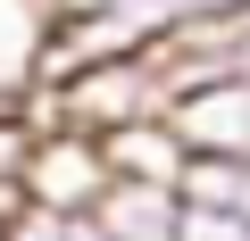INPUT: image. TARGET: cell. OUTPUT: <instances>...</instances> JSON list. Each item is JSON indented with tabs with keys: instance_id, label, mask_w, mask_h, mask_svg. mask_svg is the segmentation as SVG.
<instances>
[{
	"instance_id": "9c48e42d",
	"label": "cell",
	"mask_w": 250,
	"mask_h": 241,
	"mask_svg": "<svg viewBox=\"0 0 250 241\" xmlns=\"http://www.w3.org/2000/svg\"><path fill=\"white\" fill-rule=\"evenodd\" d=\"M59 241H100V233H92V216H75V224H59Z\"/></svg>"
},
{
	"instance_id": "5b68a950",
	"label": "cell",
	"mask_w": 250,
	"mask_h": 241,
	"mask_svg": "<svg viewBox=\"0 0 250 241\" xmlns=\"http://www.w3.org/2000/svg\"><path fill=\"white\" fill-rule=\"evenodd\" d=\"M175 200H184V208H208V216L250 224V167H242V158H184Z\"/></svg>"
},
{
	"instance_id": "7a4b0ae2",
	"label": "cell",
	"mask_w": 250,
	"mask_h": 241,
	"mask_svg": "<svg viewBox=\"0 0 250 241\" xmlns=\"http://www.w3.org/2000/svg\"><path fill=\"white\" fill-rule=\"evenodd\" d=\"M167 133L184 158H242L250 167V75H208L167 100Z\"/></svg>"
},
{
	"instance_id": "8992f818",
	"label": "cell",
	"mask_w": 250,
	"mask_h": 241,
	"mask_svg": "<svg viewBox=\"0 0 250 241\" xmlns=\"http://www.w3.org/2000/svg\"><path fill=\"white\" fill-rule=\"evenodd\" d=\"M42 34H50V0H0V92H34Z\"/></svg>"
},
{
	"instance_id": "52a82bcc",
	"label": "cell",
	"mask_w": 250,
	"mask_h": 241,
	"mask_svg": "<svg viewBox=\"0 0 250 241\" xmlns=\"http://www.w3.org/2000/svg\"><path fill=\"white\" fill-rule=\"evenodd\" d=\"M34 125H42V92H0V183L17 175V158H25Z\"/></svg>"
},
{
	"instance_id": "3957f363",
	"label": "cell",
	"mask_w": 250,
	"mask_h": 241,
	"mask_svg": "<svg viewBox=\"0 0 250 241\" xmlns=\"http://www.w3.org/2000/svg\"><path fill=\"white\" fill-rule=\"evenodd\" d=\"M184 224V200L167 183H108L92 200V233L100 241H175Z\"/></svg>"
},
{
	"instance_id": "ba28073f",
	"label": "cell",
	"mask_w": 250,
	"mask_h": 241,
	"mask_svg": "<svg viewBox=\"0 0 250 241\" xmlns=\"http://www.w3.org/2000/svg\"><path fill=\"white\" fill-rule=\"evenodd\" d=\"M175 241H250V224H233V216H208V208H184Z\"/></svg>"
},
{
	"instance_id": "277c9868",
	"label": "cell",
	"mask_w": 250,
	"mask_h": 241,
	"mask_svg": "<svg viewBox=\"0 0 250 241\" xmlns=\"http://www.w3.org/2000/svg\"><path fill=\"white\" fill-rule=\"evenodd\" d=\"M100 167H108V183H167V191H175L184 142L167 133V116H150V125H117V133H100Z\"/></svg>"
},
{
	"instance_id": "6da1fadb",
	"label": "cell",
	"mask_w": 250,
	"mask_h": 241,
	"mask_svg": "<svg viewBox=\"0 0 250 241\" xmlns=\"http://www.w3.org/2000/svg\"><path fill=\"white\" fill-rule=\"evenodd\" d=\"M17 191H25L34 216H59V224L92 216V200L108 191L100 142L75 133V125H34V142H25V158H17Z\"/></svg>"
}]
</instances>
